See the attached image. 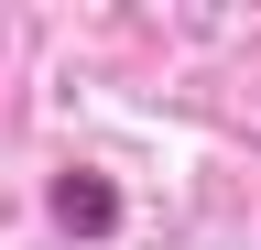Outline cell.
<instances>
[{
  "label": "cell",
  "instance_id": "1",
  "mask_svg": "<svg viewBox=\"0 0 261 250\" xmlns=\"http://www.w3.org/2000/svg\"><path fill=\"white\" fill-rule=\"evenodd\" d=\"M44 207H55V229H65V239H109V229H120L109 174H55V196H44Z\"/></svg>",
  "mask_w": 261,
  "mask_h": 250
}]
</instances>
